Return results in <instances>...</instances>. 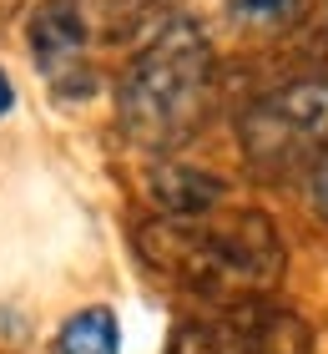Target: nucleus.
<instances>
[{
    "mask_svg": "<svg viewBox=\"0 0 328 354\" xmlns=\"http://www.w3.org/2000/svg\"><path fill=\"white\" fill-rule=\"evenodd\" d=\"M15 106V91H10V82H6V71H0V117Z\"/></svg>",
    "mask_w": 328,
    "mask_h": 354,
    "instance_id": "nucleus-10",
    "label": "nucleus"
},
{
    "mask_svg": "<svg viewBox=\"0 0 328 354\" xmlns=\"http://www.w3.org/2000/svg\"><path fill=\"white\" fill-rule=\"evenodd\" d=\"M308 324L278 304H233L212 319L172 329L167 354H308Z\"/></svg>",
    "mask_w": 328,
    "mask_h": 354,
    "instance_id": "nucleus-4",
    "label": "nucleus"
},
{
    "mask_svg": "<svg viewBox=\"0 0 328 354\" xmlns=\"http://www.w3.org/2000/svg\"><path fill=\"white\" fill-rule=\"evenodd\" d=\"M26 30H30L36 66L51 76L56 86H86L91 82V66H86L91 26H86L81 0H41V6L30 10Z\"/></svg>",
    "mask_w": 328,
    "mask_h": 354,
    "instance_id": "nucleus-5",
    "label": "nucleus"
},
{
    "mask_svg": "<svg viewBox=\"0 0 328 354\" xmlns=\"http://www.w3.org/2000/svg\"><path fill=\"white\" fill-rule=\"evenodd\" d=\"M222 177H212L202 167H187V162H167L157 167L152 177V198L162 203V213L167 218H192V213H212V207H222Z\"/></svg>",
    "mask_w": 328,
    "mask_h": 354,
    "instance_id": "nucleus-6",
    "label": "nucleus"
},
{
    "mask_svg": "<svg viewBox=\"0 0 328 354\" xmlns=\"http://www.w3.org/2000/svg\"><path fill=\"white\" fill-rule=\"evenodd\" d=\"M137 253L162 279L222 309L262 304L283 279V238L273 218L253 207H212L192 218L162 213L137 228Z\"/></svg>",
    "mask_w": 328,
    "mask_h": 354,
    "instance_id": "nucleus-1",
    "label": "nucleus"
},
{
    "mask_svg": "<svg viewBox=\"0 0 328 354\" xmlns=\"http://www.w3.org/2000/svg\"><path fill=\"white\" fill-rule=\"evenodd\" d=\"M212 46L192 21L172 15L137 51L117 86V122L137 147H177L207 117Z\"/></svg>",
    "mask_w": 328,
    "mask_h": 354,
    "instance_id": "nucleus-2",
    "label": "nucleus"
},
{
    "mask_svg": "<svg viewBox=\"0 0 328 354\" xmlns=\"http://www.w3.org/2000/svg\"><path fill=\"white\" fill-rule=\"evenodd\" d=\"M308 192H313V207L328 218V157H318V162L308 167Z\"/></svg>",
    "mask_w": 328,
    "mask_h": 354,
    "instance_id": "nucleus-9",
    "label": "nucleus"
},
{
    "mask_svg": "<svg viewBox=\"0 0 328 354\" xmlns=\"http://www.w3.org/2000/svg\"><path fill=\"white\" fill-rule=\"evenodd\" d=\"M61 354H122V329L111 309H81L76 319H66L56 334Z\"/></svg>",
    "mask_w": 328,
    "mask_h": 354,
    "instance_id": "nucleus-7",
    "label": "nucleus"
},
{
    "mask_svg": "<svg viewBox=\"0 0 328 354\" xmlns=\"http://www.w3.org/2000/svg\"><path fill=\"white\" fill-rule=\"evenodd\" d=\"M233 6L258 26H288L293 15L303 10V0H233Z\"/></svg>",
    "mask_w": 328,
    "mask_h": 354,
    "instance_id": "nucleus-8",
    "label": "nucleus"
},
{
    "mask_svg": "<svg viewBox=\"0 0 328 354\" xmlns=\"http://www.w3.org/2000/svg\"><path fill=\"white\" fill-rule=\"evenodd\" d=\"M248 162L268 177H288L328 157V76H303L253 102L238 122Z\"/></svg>",
    "mask_w": 328,
    "mask_h": 354,
    "instance_id": "nucleus-3",
    "label": "nucleus"
}]
</instances>
